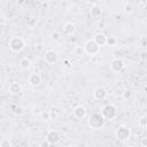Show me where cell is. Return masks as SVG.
Here are the masks:
<instances>
[{
	"label": "cell",
	"mask_w": 147,
	"mask_h": 147,
	"mask_svg": "<svg viewBox=\"0 0 147 147\" xmlns=\"http://www.w3.org/2000/svg\"><path fill=\"white\" fill-rule=\"evenodd\" d=\"M8 46L13 53H21L25 48V40L21 36H13L8 40Z\"/></svg>",
	"instance_id": "6da1fadb"
},
{
	"label": "cell",
	"mask_w": 147,
	"mask_h": 147,
	"mask_svg": "<svg viewBox=\"0 0 147 147\" xmlns=\"http://www.w3.org/2000/svg\"><path fill=\"white\" fill-rule=\"evenodd\" d=\"M87 123H88V126L92 130H101L105 126L106 119H105V117L102 116L101 113H93L88 117Z\"/></svg>",
	"instance_id": "7a4b0ae2"
},
{
	"label": "cell",
	"mask_w": 147,
	"mask_h": 147,
	"mask_svg": "<svg viewBox=\"0 0 147 147\" xmlns=\"http://www.w3.org/2000/svg\"><path fill=\"white\" fill-rule=\"evenodd\" d=\"M100 113L102 114L106 121H114L118 115V109L114 103H107L101 107Z\"/></svg>",
	"instance_id": "3957f363"
},
{
	"label": "cell",
	"mask_w": 147,
	"mask_h": 147,
	"mask_svg": "<svg viewBox=\"0 0 147 147\" xmlns=\"http://www.w3.org/2000/svg\"><path fill=\"white\" fill-rule=\"evenodd\" d=\"M115 137L119 140V141H126L130 139L131 137V130L126 126V125H118L115 130Z\"/></svg>",
	"instance_id": "277c9868"
},
{
	"label": "cell",
	"mask_w": 147,
	"mask_h": 147,
	"mask_svg": "<svg viewBox=\"0 0 147 147\" xmlns=\"http://www.w3.org/2000/svg\"><path fill=\"white\" fill-rule=\"evenodd\" d=\"M100 48H101V47H100L93 39H90V40H87V41L84 44V51H85V53L88 54V55H91V56L98 55L99 52H100Z\"/></svg>",
	"instance_id": "5b68a950"
},
{
	"label": "cell",
	"mask_w": 147,
	"mask_h": 147,
	"mask_svg": "<svg viewBox=\"0 0 147 147\" xmlns=\"http://www.w3.org/2000/svg\"><path fill=\"white\" fill-rule=\"evenodd\" d=\"M109 67H110V70H111L113 72L118 74V72H121V71L124 69L125 63H124V61H123L122 59H119V57H115V59L111 60Z\"/></svg>",
	"instance_id": "8992f818"
},
{
	"label": "cell",
	"mask_w": 147,
	"mask_h": 147,
	"mask_svg": "<svg viewBox=\"0 0 147 147\" xmlns=\"http://www.w3.org/2000/svg\"><path fill=\"white\" fill-rule=\"evenodd\" d=\"M46 139L51 142V145H56L61 141V134L57 130L51 129L47 133H46Z\"/></svg>",
	"instance_id": "52a82bcc"
},
{
	"label": "cell",
	"mask_w": 147,
	"mask_h": 147,
	"mask_svg": "<svg viewBox=\"0 0 147 147\" xmlns=\"http://www.w3.org/2000/svg\"><path fill=\"white\" fill-rule=\"evenodd\" d=\"M44 60L47 64H54L59 60V54L54 49H48L44 54Z\"/></svg>",
	"instance_id": "ba28073f"
},
{
	"label": "cell",
	"mask_w": 147,
	"mask_h": 147,
	"mask_svg": "<svg viewBox=\"0 0 147 147\" xmlns=\"http://www.w3.org/2000/svg\"><path fill=\"white\" fill-rule=\"evenodd\" d=\"M108 95V91L105 86H96L93 91V98L98 101H101V100H105Z\"/></svg>",
	"instance_id": "9c48e42d"
},
{
	"label": "cell",
	"mask_w": 147,
	"mask_h": 147,
	"mask_svg": "<svg viewBox=\"0 0 147 147\" xmlns=\"http://www.w3.org/2000/svg\"><path fill=\"white\" fill-rule=\"evenodd\" d=\"M28 82H29L30 86H32V87H38V86L41 84V76H40L39 74H37V72H33V74H31V75L29 76Z\"/></svg>",
	"instance_id": "30bf717a"
},
{
	"label": "cell",
	"mask_w": 147,
	"mask_h": 147,
	"mask_svg": "<svg viewBox=\"0 0 147 147\" xmlns=\"http://www.w3.org/2000/svg\"><path fill=\"white\" fill-rule=\"evenodd\" d=\"M22 85L17 82H13L8 85V92L11 94V95H18L22 93Z\"/></svg>",
	"instance_id": "8fae6325"
},
{
	"label": "cell",
	"mask_w": 147,
	"mask_h": 147,
	"mask_svg": "<svg viewBox=\"0 0 147 147\" xmlns=\"http://www.w3.org/2000/svg\"><path fill=\"white\" fill-rule=\"evenodd\" d=\"M74 116H75L76 118H78V119L84 118V117L86 116V108H85L84 106H82V105L76 106V107L74 108Z\"/></svg>",
	"instance_id": "7c38bea8"
},
{
	"label": "cell",
	"mask_w": 147,
	"mask_h": 147,
	"mask_svg": "<svg viewBox=\"0 0 147 147\" xmlns=\"http://www.w3.org/2000/svg\"><path fill=\"white\" fill-rule=\"evenodd\" d=\"M93 40L100 46V47H103L106 46V41H107V36H105L103 33L99 32V33H95L94 37H93Z\"/></svg>",
	"instance_id": "4fadbf2b"
},
{
	"label": "cell",
	"mask_w": 147,
	"mask_h": 147,
	"mask_svg": "<svg viewBox=\"0 0 147 147\" xmlns=\"http://www.w3.org/2000/svg\"><path fill=\"white\" fill-rule=\"evenodd\" d=\"M75 30H76L75 23H72V22H65L63 24V32H64V34H68V36L74 34Z\"/></svg>",
	"instance_id": "5bb4252c"
},
{
	"label": "cell",
	"mask_w": 147,
	"mask_h": 147,
	"mask_svg": "<svg viewBox=\"0 0 147 147\" xmlns=\"http://www.w3.org/2000/svg\"><path fill=\"white\" fill-rule=\"evenodd\" d=\"M31 67V60L28 57H23L20 60V68L23 70H28Z\"/></svg>",
	"instance_id": "9a60e30c"
},
{
	"label": "cell",
	"mask_w": 147,
	"mask_h": 147,
	"mask_svg": "<svg viewBox=\"0 0 147 147\" xmlns=\"http://www.w3.org/2000/svg\"><path fill=\"white\" fill-rule=\"evenodd\" d=\"M101 14H102V9H101L100 6L93 5V6L91 7V15H92L93 17H99V16H101Z\"/></svg>",
	"instance_id": "2e32d148"
},
{
	"label": "cell",
	"mask_w": 147,
	"mask_h": 147,
	"mask_svg": "<svg viewBox=\"0 0 147 147\" xmlns=\"http://www.w3.org/2000/svg\"><path fill=\"white\" fill-rule=\"evenodd\" d=\"M117 44V39L114 37V36H109L107 37V41H106V45L108 47H115Z\"/></svg>",
	"instance_id": "e0dca14e"
},
{
	"label": "cell",
	"mask_w": 147,
	"mask_h": 147,
	"mask_svg": "<svg viewBox=\"0 0 147 147\" xmlns=\"http://www.w3.org/2000/svg\"><path fill=\"white\" fill-rule=\"evenodd\" d=\"M13 146H14V144L11 142V140H9L7 138H5L0 141V147H13Z\"/></svg>",
	"instance_id": "ac0fdd59"
},
{
	"label": "cell",
	"mask_w": 147,
	"mask_h": 147,
	"mask_svg": "<svg viewBox=\"0 0 147 147\" xmlns=\"http://www.w3.org/2000/svg\"><path fill=\"white\" fill-rule=\"evenodd\" d=\"M14 114L16 116H23L24 115V108L22 106H16L14 108Z\"/></svg>",
	"instance_id": "d6986e66"
},
{
	"label": "cell",
	"mask_w": 147,
	"mask_h": 147,
	"mask_svg": "<svg viewBox=\"0 0 147 147\" xmlns=\"http://www.w3.org/2000/svg\"><path fill=\"white\" fill-rule=\"evenodd\" d=\"M40 118H41L42 121H46V122H47V121H49V119H52L49 110H47V111L42 110V113H41V115H40Z\"/></svg>",
	"instance_id": "ffe728a7"
},
{
	"label": "cell",
	"mask_w": 147,
	"mask_h": 147,
	"mask_svg": "<svg viewBox=\"0 0 147 147\" xmlns=\"http://www.w3.org/2000/svg\"><path fill=\"white\" fill-rule=\"evenodd\" d=\"M123 10H124V13L125 14H131L132 11H133V6H132V3H125L124 5V7H123Z\"/></svg>",
	"instance_id": "44dd1931"
},
{
	"label": "cell",
	"mask_w": 147,
	"mask_h": 147,
	"mask_svg": "<svg viewBox=\"0 0 147 147\" xmlns=\"http://www.w3.org/2000/svg\"><path fill=\"white\" fill-rule=\"evenodd\" d=\"M74 53H75L76 55H83V54L85 53L84 46H76V47L74 48Z\"/></svg>",
	"instance_id": "7402d4cb"
},
{
	"label": "cell",
	"mask_w": 147,
	"mask_h": 147,
	"mask_svg": "<svg viewBox=\"0 0 147 147\" xmlns=\"http://www.w3.org/2000/svg\"><path fill=\"white\" fill-rule=\"evenodd\" d=\"M131 98H132V92L130 90H125L123 92V99L124 100H130Z\"/></svg>",
	"instance_id": "603a6c76"
},
{
	"label": "cell",
	"mask_w": 147,
	"mask_h": 147,
	"mask_svg": "<svg viewBox=\"0 0 147 147\" xmlns=\"http://www.w3.org/2000/svg\"><path fill=\"white\" fill-rule=\"evenodd\" d=\"M32 113H33V115H36V116H40V115H41V113H42V110H41V108H40V107L34 106V107L32 108Z\"/></svg>",
	"instance_id": "cb8c5ba5"
},
{
	"label": "cell",
	"mask_w": 147,
	"mask_h": 147,
	"mask_svg": "<svg viewBox=\"0 0 147 147\" xmlns=\"http://www.w3.org/2000/svg\"><path fill=\"white\" fill-rule=\"evenodd\" d=\"M146 124H147V116H142V117H140V119H139V126H141V127H146Z\"/></svg>",
	"instance_id": "d4e9b609"
},
{
	"label": "cell",
	"mask_w": 147,
	"mask_h": 147,
	"mask_svg": "<svg viewBox=\"0 0 147 147\" xmlns=\"http://www.w3.org/2000/svg\"><path fill=\"white\" fill-rule=\"evenodd\" d=\"M49 146H52V145H51V142L46 138L39 142V147H49Z\"/></svg>",
	"instance_id": "484cf974"
},
{
	"label": "cell",
	"mask_w": 147,
	"mask_h": 147,
	"mask_svg": "<svg viewBox=\"0 0 147 147\" xmlns=\"http://www.w3.org/2000/svg\"><path fill=\"white\" fill-rule=\"evenodd\" d=\"M60 37H61V34H60L57 31H54V32L52 33V40H59Z\"/></svg>",
	"instance_id": "4316f807"
},
{
	"label": "cell",
	"mask_w": 147,
	"mask_h": 147,
	"mask_svg": "<svg viewBox=\"0 0 147 147\" xmlns=\"http://www.w3.org/2000/svg\"><path fill=\"white\" fill-rule=\"evenodd\" d=\"M49 113H51V117H52V119H54V118H56V117L59 116V113L56 111V109H52V110H49Z\"/></svg>",
	"instance_id": "83f0119b"
},
{
	"label": "cell",
	"mask_w": 147,
	"mask_h": 147,
	"mask_svg": "<svg viewBox=\"0 0 147 147\" xmlns=\"http://www.w3.org/2000/svg\"><path fill=\"white\" fill-rule=\"evenodd\" d=\"M85 1H86V2L88 3V5L93 6V5H98V3H99V2L101 1V0H85Z\"/></svg>",
	"instance_id": "f1b7e54d"
},
{
	"label": "cell",
	"mask_w": 147,
	"mask_h": 147,
	"mask_svg": "<svg viewBox=\"0 0 147 147\" xmlns=\"http://www.w3.org/2000/svg\"><path fill=\"white\" fill-rule=\"evenodd\" d=\"M140 145L142 147H147V138H141L140 139Z\"/></svg>",
	"instance_id": "f546056e"
},
{
	"label": "cell",
	"mask_w": 147,
	"mask_h": 147,
	"mask_svg": "<svg viewBox=\"0 0 147 147\" xmlns=\"http://www.w3.org/2000/svg\"><path fill=\"white\" fill-rule=\"evenodd\" d=\"M5 23H6V18L2 16V17H1V28H2V29L5 28Z\"/></svg>",
	"instance_id": "4dcf8cb0"
},
{
	"label": "cell",
	"mask_w": 147,
	"mask_h": 147,
	"mask_svg": "<svg viewBox=\"0 0 147 147\" xmlns=\"http://www.w3.org/2000/svg\"><path fill=\"white\" fill-rule=\"evenodd\" d=\"M146 129H147V124H146Z\"/></svg>",
	"instance_id": "1f68e13d"
}]
</instances>
